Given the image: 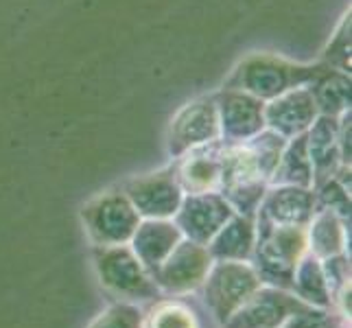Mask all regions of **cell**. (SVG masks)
<instances>
[{
	"label": "cell",
	"mask_w": 352,
	"mask_h": 328,
	"mask_svg": "<svg viewBox=\"0 0 352 328\" xmlns=\"http://www.w3.org/2000/svg\"><path fill=\"white\" fill-rule=\"evenodd\" d=\"M179 243V230L171 223L149 221L133 232V254L149 274L160 267V263L173 252Z\"/></svg>",
	"instance_id": "8"
},
{
	"label": "cell",
	"mask_w": 352,
	"mask_h": 328,
	"mask_svg": "<svg viewBox=\"0 0 352 328\" xmlns=\"http://www.w3.org/2000/svg\"><path fill=\"white\" fill-rule=\"evenodd\" d=\"M294 291L298 294V298L309 302L311 307L329 309L333 305L329 287H326V281H324L322 263L315 254L300 259L294 272Z\"/></svg>",
	"instance_id": "10"
},
{
	"label": "cell",
	"mask_w": 352,
	"mask_h": 328,
	"mask_svg": "<svg viewBox=\"0 0 352 328\" xmlns=\"http://www.w3.org/2000/svg\"><path fill=\"white\" fill-rule=\"evenodd\" d=\"M83 217L88 221L90 234L101 245H120L131 239L138 228L136 208L120 195H105L92 201Z\"/></svg>",
	"instance_id": "6"
},
{
	"label": "cell",
	"mask_w": 352,
	"mask_h": 328,
	"mask_svg": "<svg viewBox=\"0 0 352 328\" xmlns=\"http://www.w3.org/2000/svg\"><path fill=\"white\" fill-rule=\"evenodd\" d=\"M311 243H313V254L318 259H331L337 256L344 248V232L342 226L337 223L335 215H324L318 219V223L313 226L311 232Z\"/></svg>",
	"instance_id": "14"
},
{
	"label": "cell",
	"mask_w": 352,
	"mask_h": 328,
	"mask_svg": "<svg viewBox=\"0 0 352 328\" xmlns=\"http://www.w3.org/2000/svg\"><path fill=\"white\" fill-rule=\"evenodd\" d=\"M313 201L305 190H278L267 204V217L283 226H300L311 217Z\"/></svg>",
	"instance_id": "12"
},
{
	"label": "cell",
	"mask_w": 352,
	"mask_h": 328,
	"mask_svg": "<svg viewBox=\"0 0 352 328\" xmlns=\"http://www.w3.org/2000/svg\"><path fill=\"white\" fill-rule=\"evenodd\" d=\"M305 232L296 226L265 230L256 250V272L261 283L278 289H294V272L305 252Z\"/></svg>",
	"instance_id": "3"
},
{
	"label": "cell",
	"mask_w": 352,
	"mask_h": 328,
	"mask_svg": "<svg viewBox=\"0 0 352 328\" xmlns=\"http://www.w3.org/2000/svg\"><path fill=\"white\" fill-rule=\"evenodd\" d=\"M210 256L219 261H245L254 248V230L248 219H234L214 234Z\"/></svg>",
	"instance_id": "11"
},
{
	"label": "cell",
	"mask_w": 352,
	"mask_h": 328,
	"mask_svg": "<svg viewBox=\"0 0 352 328\" xmlns=\"http://www.w3.org/2000/svg\"><path fill=\"white\" fill-rule=\"evenodd\" d=\"M212 267L210 252L195 241H179L173 252L151 272L157 289L168 294H188L204 285Z\"/></svg>",
	"instance_id": "5"
},
{
	"label": "cell",
	"mask_w": 352,
	"mask_h": 328,
	"mask_svg": "<svg viewBox=\"0 0 352 328\" xmlns=\"http://www.w3.org/2000/svg\"><path fill=\"white\" fill-rule=\"evenodd\" d=\"M88 328H142V313L127 302L110 307Z\"/></svg>",
	"instance_id": "15"
},
{
	"label": "cell",
	"mask_w": 352,
	"mask_h": 328,
	"mask_svg": "<svg viewBox=\"0 0 352 328\" xmlns=\"http://www.w3.org/2000/svg\"><path fill=\"white\" fill-rule=\"evenodd\" d=\"M142 328H199L197 315L184 302H157L142 318Z\"/></svg>",
	"instance_id": "13"
},
{
	"label": "cell",
	"mask_w": 352,
	"mask_h": 328,
	"mask_svg": "<svg viewBox=\"0 0 352 328\" xmlns=\"http://www.w3.org/2000/svg\"><path fill=\"white\" fill-rule=\"evenodd\" d=\"M96 270L101 285L120 300H157L160 289L131 250L103 245L96 250Z\"/></svg>",
	"instance_id": "2"
},
{
	"label": "cell",
	"mask_w": 352,
	"mask_h": 328,
	"mask_svg": "<svg viewBox=\"0 0 352 328\" xmlns=\"http://www.w3.org/2000/svg\"><path fill=\"white\" fill-rule=\"evenodd\" d=\"M230 206L221 201L214 195H201V197H190L184 204V210L179 212V226L182 230L190 237V241L208 243L221 226L230 219Z\"/></svg>",
	"instance_id": "7"
},
{
	"label": "cell",
	"mask_w": 352,
	"mask_h": 328,
	"mask_svg": "<svg viewBox=\"0 0 352 328\" xmlns=\"http://www.w3.org/2000/svg\"><path fill=\"white\" fill-rule=\"evenodd\" d=\"M129 197L136 204L142 215L149 217H166L173 215L179 206V190L171 179L153 177L136 182L129 186Z\"/></svg>",
	"instance_id": "9"
},
{
	"label": "cell",
	"mask_w": 352,
	"mask_h": 328,
	"mask_svg": "<svg viewBox=\"0 0 352 328\" xmlns=\"http://www.w3.org/2000/svg\"><path fill=\"white\" fill-rule=\"evenodd\" d=\"M261 278L254 267L243 261H221L210 267L204 281V300L214 322L223 326L243 302L261 287Z\"/></svg>",
	"instance_id": "1"
},
{
	"label": "cell",
	"mask_w": 352,
	"mask_h": 328,
	"mask_svg": "<svg viewBox=\"0 0 352 328\" xmlns=\"http://www.w3.org/2000/svg\"><path fill=\"white\" fill-rule=\"evenodd\" d=\"M311 309L309 302L278 287H258L230 315L223 328H280L289 318Z\"/></svg>",
	"instance_id": "4"
},
{
	"label": "cell",
	"mask_w": 352,
	"mask_h": 328,
	"mask_svg": "<svg viewBox=\"0 0 352 328\" xmlns=\"http://www.w3.org/2000/svg\"><path fill=\"white\" fill-rule=\"evenodd\" d=\"M322 272H324V281L326 287H329V294L331 300L335 302L339 294H344L348 289V278H350V267L346 263L344 256H331L326 259L322 265Z\"/></svg>",
	"instance_id": "17"
},
{
	"label": "cell",
	"mask_w": 352,
	"mask_h": 328,
	"mask_svg": "<svg viewBox=\"0 0 352 328\" xmlns=\"http://www.w3.org/2000/svg\"><path fill=\"white\" fill-rule=\"evenodd\" d=\"M280 328H344V320L342 315L331 313L329 309L311 307L289 318Z\"/></svg>",
	"instance_id": "16"
}]
</instances>
